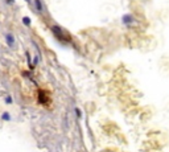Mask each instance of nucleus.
<instances>
[{
  "label": "nucleus",
  "mask_w": 169,
  "mask_h": 152,
  "mask_svg": "<svg viewBox=\"0 0 169 152\" xmlns=\"http://www.w3.org/2000/svg\"><path fill=\"white\" fill-rule=\"evenodd\" d=\"M52 32H53V34L58 40H61V41H66V42L70 41V36L63 31V28L58 27V25H53V27H52Z\"/></svg>",
  "instance_id": "nucleus-1"
},
{
  "label": "nucleus",
  "mask_w": 169,
  "mask_h": 152,
  "mask_svg": "<svg viewBox=\"0 0 169 152\" xmlns=\"http://www.w3.org/2000/svg\"><path fill=\"white\" fill-rule=\"evenodd\" d=\"M37 101L38 103H41V105H49V97H48V93L46 91H42L40 90L37 93Z\"/></svg>",
  "instance_id": "nucleus-2"
},
{
  "label": "nucleus",
  "mask_w": 169,
  "mask_h": 152,
  "mask_svg": "<svg viewBox=\"0 0 169 152\" xmlns=\"http://www.w3.org/2000/svg\"><path fill=\"white\" fill-rule=\"evenodd\" d=\"M122 23H123L126 27L132 25V24L135 23V17H134V15H132V13H124V15L122 16Z\"/></svg>",
  "instance_id": "nucleus-3"
},
{
  "label": "nucleus",
  "mask_w": 169,
  "mask_h": 152,
  "mask_svg": "<svg viewBox=\"0 0 169 152\" xmlns=\"http://www.w3.org/2000/svg\"><path fill=\"white\" fill-rule=\"evenodd\" d=\"M4 38H5V44L9 48H15L16 45V38H15V36L12 34V33H5V36H4Z\"/></svg>",
  "instance_id": "nucleus-4"
},
{
  "label": "nucleus",
  "mask_w": 169,
  "mask_h": 152,
  "mask_svg": "<svg viewBox=\"0 0 169 152\" xmlns=\"http://www.w3.org/2000/svg\"><path fill=\"white\" fill-rule=\"evenodd\" d=\"M33 3H34L36 12H38V13L44 12V4H42V0H33Z\"/></svg>",
  "instance_id": "nucleus-5"
},
{
  "label": "nucleus",
  "mask_w": 169,
  "mask_h": 152,
  "mask_svg": "<svg viewBox=\"0 0 169 152\" xmlns=\"http://www.w3.org/2000/svg\"><path fill=\"white\" fill-rule=\"evenodd\" d=\"M0 119H2L3 122H11L12 121V115L8 113V111H4V113H2V115H0Z\"/></svg>",
  "instance_id": "nucleus-6"
},
{
  "label": "nucleus",
  "mask_w": 169,
  "mask_h": 152,
  "mask_svg": "<svg viewBox=\"0 0 169 152\" xmlns=\"http://www.w3.org/2000/svg\"><path fill=\"white\" fill-rule=\"evenodd\" d=\"M4 103H5V105H12V103H13V98H12V95H9V94L4 95Z\"/></svg>",
  "instance_id": "nucleus-7"
},
{
  "label": "nucleus",
  "mask_w": 169,
  "mask_h": 152,
  "mask_svg": "<svg viewBox=\"0 0 169 152\" xmlns=\"http://www.w3.org/2000/svg\"><path fill=\"white\" fill-rule=\"evenodd\" d=\"M23 24H24V25H27V27H31V24H32L31 17H28V16H24V17H23Z\"/></svg>",
  "instance_id": "nucleus-8"
},
{
  "label": "nucleus",
  "mask_w": 169,
  "mask_h": 152,
  "mask_svg": "<svg viewBox=\"0 0 169 152\" xmlns=\"http://www.w3.org/2000/svg\"><path fill=\"white\" fill-rule=\"evenodd\" d=\"M75 117H77L78 119H82V117H83V115H82V111L81 110H79V107H75Z\"/></svg>",
  "instance_id": "nucleus-9"
},
{
  "label": "nucleus",
  "mask_w": 169,
  "mask_h": 152,
  "mask_svg": "<svg viewBox=\"0 0 169 152\" xmlns=\"http://www.w3.org/2000/svg\"><path fill=\"white\" fill-rule=\"evenodd\" d=\"M32 62H33V65L36 66V65H38V62H40V58L37 57V56H34L33 57V60H32Z\"/></svg>",
  "instance_id": "nucleus-10"
},
{
  "label": "nucleus",
  "mask_w": 169,
  "mask_h": 152,
  "mask_svg": "<svg viewBox=\"0 0 169 152\" xmlns=\"http://www.w3.org/2000/svg\"><path fill=\"white\" fill-rule=\"evenodd\" d=\"M13 2H15V0H7L8 4H13Z\"/></svg>",
  "instance_id": "nucleus-11"
},
{
  "label": "nucleus",
  "mask_w": 169,
  "mask_h": 152,
  "mask_svg": "<svg viewBox=\"0 0 169 152\" xmlns=\"http://www.w3.org/2000/svg\"><path fill=\"white\" fill-rule=\"evenodd\" d=\"M25 2H27V3H32V0H25Z\"/></svg>",
  "instance_id": "nucleus-12"
}]
</instances>
